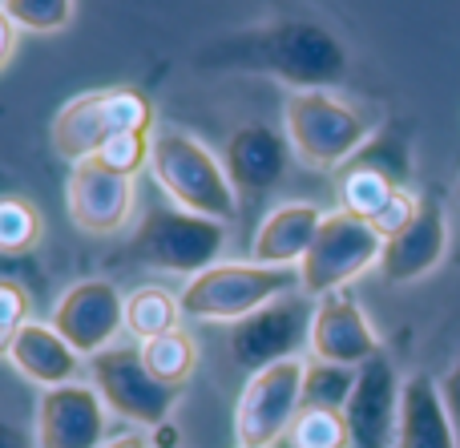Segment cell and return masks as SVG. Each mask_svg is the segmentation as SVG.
Returning a JSON list of instances; mask_svg holds the SVG:
<instances>
[{
  "mask_svg": "<svg viewBox=\"0 0 460 448\" xmlns=\"http://www.w3.org/2000/svg\"><path fill=\"white\" fill-rule=\"evenodd\" d=\"M202 65L218 73H259L287 85L291 93L335 89L351 73L343 40L311 16H283V21L230 32L202 53Z\"/></svg>",
  "mask_w": 460,
  "mask_h": 448,
  "instance_id": "1",
  "label": "cell"
},
{
  "mask_svg": "<svg viewBox=\"0 0 460 448\" xmlns=\"http://www.w3.org/2000/svg\"><path fill=\"white\" fill-rule=\"evenodd\" d=\"M150 174L166 190L170 206L190 210V215L234 223L238 194L226 178V166L210 145H202L186 129H158L150 145Z\"/></svg>",
  "mask_w": 460,
  "mask_h": 448,
  "instance_id": "2",
  "label": "cell"
},
{
  "mask_svg": "<svg viewBox=\"0 0 460 448\" xmlns=\"http://www.w3.org/2000/svg\"><path fill=\"white\" fill-rule=\"evenodd\" d=\"M299 291V267H262V263H215L210 271L186 279L182 315L194 323H238L259 307Z\"/></svg>",
  "mask_w": 460,
  "mask_h": 448,
  "instance_id": "3",
  "label": "cell"
},
{
  "mask_svg": "<svg viewBox=\"0 0 460 448\" xmlns=\"http://www.w3.org/2000/svg\"><path fill=\"white\" fill-rule=\"evenodd\" d=\"M283 134L307 170H343L372 137L367 121L327 89H299L283 101Z\"/></svg>",
  "mask_w": 460,
  "mask_h": 448,
  "instance_id": "4",
  "label": "cell"
},
{
  "mask_svg": "<svg viewBox=\"0 0 460 448\" xmlns=\"http://www.w3.org/2000/svg\"><path fill=\"white\" fill-rule=\"evenodd\" d=\"M226 250V226L215 218L190 215L178 206H154L142 215V223L129 234V259L150 271L166 275H194L210 271L215 263H223Z\"/></svg>",
  "mask_w": 460,
  "mask_h": 448,
  "instance_id": "5",
  "label": "cell"
},
{
  "mask_svg": "<svg viewBox=\"0 0 460 448\" xmlns=\"http://www.w3.org/2000/svg\"><path fill=\"white\" fill-rule=\"evenodd\" d=\"M154 110L137 89H93V93H77L73 101H65L49 129V145L61 162L81 166L93 162L110 137L134 134V129H154Z\"/></svg>",
  "mask_w": 460,
  "mask_h": 448,
  "instance_id": "6",
  "label": "cell"
},
{
  "mask_svg": "<svg viewBox=\"0 0 460 448\" xmlns=\"http://www.w3.org/2000/svg\"><path fill=\"white\" fill-rule=\"evenodd\" d=\"M384 239L372 231V223L348 215V210H332L319 223V234L311 242L307 259L299 263V291L307 299H323L332 291H348L364 271L380 267Z\"/></svg>",
  "mask_w": 460,
  "mask_h": 448,
  "instance_id": "7",
  "label": "cell"
},
{
  "mask_svg": "<svg viewBox=\"0 0 460 448\" xmlns=\"http://www.w3.org/2000/svg\"><path fill=\"white\" fill-rule=\"evenodd\" d=\"M89 380H93L97 396L105 400V408L137 428L166 425L174 404L182 400V392H186V388H170V384H162V380H154L150 372H146L137 347H118V344L89 360Z\"/></svg>",
  "mask_w": 460,
  "mask_h": 448,
  "instance_id": "8",
  "label": "cell"
},
{
  "mask_svg": "<svg viewBox=\"0 0 460 448\" xmlns=\"http://www.w3.org/2000/svg\"><path fill=\"white\" fill-rule=\"evenodd\" d=\"M303 376H307V364L299 356L246 376L234 408L238 448H270L291 433L295 417L303 412Z\"/></svg>",
  "mask_w": 460,
  "mask_h": 448,
  "instance_id": "9",
  "label": "cell"
},
{
  "mask_svg": "<svg viewBox=\"0 0 460 448\" xmlns=\"http://www.w3.org/2000/svg\"><path fill=\"white\" fill-rule=\"evenodd\" d=\"M311 315H315V307L307 303V295H287L259 307L254 315L230 323V360L246 376L270 368V364L295 360L311 336Z\"/></svg>",
  "mask_w": 460,
  "mask_h": 448,
  "instance_id": "10",
  "label": "cell"
},
{
  "mask_svg": "<svg viewBox=\"0 0 460 448\" xmlns=\"http://www.w3.org/2000/svg\"><path fill=\"white\" fill-rule=\"evenodd\" d=\"M49 323L81 360H93L126 331V299L110 279H81L57 299Z\"/></svg>",
  "mask_w": 460,
  "mask_h": 448,
  "instance_id": "11",
  "label": "cell"
},
{
  "mask_svg": "<svg viewBox=\"0 0 460 448\" xmlns=\"http://www.w3.org/2000/svg\"><path fill=\"white\" fill-rule=\"evenodd\" d=\"M400 392H404V380L396 376V364L384 352L356 372V388L343 408L351 448H396Z\"/></svg>",
  "mask_w": 460,
  "mask_h": 448,
  "instance_id": "12",
  "label": "cell"
},
{
  "mask_svg": "<svg viewBox=\"0 0 460 448\" xmlns=\"http://www.w3.org/2000/svg\"><path fill=\"white\" fill-rule=\"evenodd\" d=\"M307 347L315 360L343 364V368H364L367 360H376V356L384 352L372 320H367V312L356 303L351 291H332V295L315 299Z\"/></svg>",
  "mask_w": 460,
  "mask_h": 448,
  "instance_id": "13",
  "label": "cell"
},
{
  "mask_svg": "<svg viewBox=\"0 0 460 448\" xmlns=\"http://www.w3.org/2000/svg\"><path fill=\"white\" fill-rule=\"evenodd\" d=\"M65 202H69V218L81 234H118L134 218L137 190L134 178L113 174L97 162H81L69 174Z\"/></svg>",
  "mask_w": 460,
  "mask_h": 448,
  "instance_id": "14",
  "label": "cell"
},
{
  "mask_svg": "<svg viewBox=\"0 0 460 448\" xmlns=\"http://www.w3.org/2000/svg\"><path fill=\"white\" fill-rule=\"evenodd\" d=\"M110 408L93 384L49 388L37 400V448H102Z\"/></svg>",
  "mask_w": 460,
  "mask_h": 448,
  "instance_id": "15",
  "label": "cell"
},
{
  "mask_svg": "<svg viewBox=\"0 0 460 448\" xmlns=\"http://www.w3.org/2000/svg\"><path fill=\"white\" fill-rule=\"evenodd\" d=\"M448 255V218L440 198H420V215L408 231H400L396 239L384 242L380 255V279L388 287H408V283H420L445 263Z\"/></svg>",
  "mask_w": 460,
  "mask_h": 448,
  "instance_id": "16",
  "label": "cell"
},
{
  "mask_svg": "<svg viewBox=\"0 0 460 448\" xmlns=\"http://www.w3.org/2000/svg\"><path fill=\"white\" fill-rule=\"evenodd\" d=\"M287 158H295L291 145H287V134H279L275 126H262V121L238 126L223 145L226 178L234 186V194H246V198L275 190L279 178L287 174Z\"/></svg>",
  "mask_w": 460,
  "mask_h": 448,
  "instance_id": "17",
  "label": "cell"
},
{
  "mask_svg": "<svg viewBox=\"0 0 460 448\" xmlns=\"http://www.w3.org/2000/svg\"><path fill=\"white\" fill-rule=\"evenodd\" d=\"M396 448H456V425L440 396V380L429 372H412L400 392Z\"/></svg>",
  "mask_w": 460,
  "mask_h": 448,
  "instance_id": "18",
  "label": "cell"
},
{
  "mask_svg": "<svg viewBox=\"0 0 460 448\" xmlns=\"http://www.w3.org/2000/svg\"><path fill=\"white\" fill-rule=\"evenodd\" d=\"M4 356L29 384L40 388V392L77 384V376H81V356L57 336L53 323H32L29 320L21 331H16V339L8 344Z\"/></svg>",
  "mask_w": 460,
  "mask_h": 448,
  "instance_id": "19",
  "label": "cell"
},
{
  "mask_svg": "<svg viewBox=\"0 0 460 448\" xmlns=\"http://www.w3.org/2000/svg\"><path fill=\"white\" fill-rule=\"evenodd\" d=\"M323 210L311 202H279L259 223L251 239V263L262 267H299L319 234Z\"/></svg>",
  "mask_w": 460,
  "mask_h": 448,
  "instance_id": "20",
  "label": "cell"
},
{
  "mask_svg": "<svg viewBox=\"0 0 460 448\" xmlns=\"http://www.w3.org/2000/svg\"><path fill=\"white\" fill-rule=\"evenodd\" d=\"M182 303L178 295H170L158 283H146V287H134L126 295V331L146 344V339L170 336V331H182Z\"/></svg>",
  "mask_w": 460,
  "mask_h": 448,
  "instance_id": "21",
  "label": "cell"
},
{
  "mask_svg": "<svg viewBox=\"0 0 460 448\" xmlns=\"http://www.w3.org/2000/svg\"><path fill=\"white\" fill-rule=\"evenodd\" d=\"M396 190H404V186H396L392 178H384L380 170H372V166H359V162H348V166L340 170V178H335L340 210L364 218V223H372Z\"/></svg>",
  "mask_w": 460,
  "mask_h": 448,
  "instance_id": "22",
  "label": "cell"
},
{
  "mask_svg": "<svg viewBox=\"0 0 460 448\" xmlns=\"http://www.w3.org/2000/svg\"><path fill=\"white\" fill-rule=\"evenodd\" d=\"M137 352H142L146 372L170 388H186V380L199 368V344H194L186 331H170V336L146 339V344H137Z\"/></svg>",
  "mask_w": 460,
  "mask_h": 448,
  "instance_id": "23",
  "label": "cell"
},
{
  "mask_svg": "<svg viewBox=\"0 0 460 448\" xmlns=\"http://www.w3.org/2000/svg\"><path fill=\"white\" fill-rule=\"evenodd\" d=\"M356 372L359 368H343V364H307L303 376V408H327V412H343L356 388Z\"/></svg>",
  "mask_w": 460,
  "mask_h": 448,
  "instance_id": "24",
  "label": "cell"
},
{
  "mask_svg": "<svg viewBox=\"0 0 460 448\" xmlns=\"http://www.w3.org/2000/svg\"><path fill=\"white\" fill-rule=\"evenodd\" d=\"M40 210L21 194H0V255H29L40 242Z\"/></svg>",
  "mask_w": 460,
  "mask_h": 448,
  "instance_id": "25",
  "label": "cell"
},
{
  "mask_svg": "<svg viewBox=\"0 0 460 448\" xmlns=\"http://www.w3.org/2000/svg\"><path fill=\"white\" fill-rule=\"evenodd\" d=\"M287 441H291V448H351L343 412H327V408H303L295 417Z\"/></svg>",
  "mask_w": 460,
  "mask_h": 448,
  "instance_id": "26",
  "label": "cell"
},
{
  "mask_svg": "<svg viewBox=\"0 0 460 448\" xmlns=\"http://www.w3.org/2000/svg\"><path fill=\"white\" fill-rule=\"evenodd\" d=\"M0 4L24 32H65L77 13V0H0Z\"/></svg>",
  "mask_w": 460,
  "mask_h": 448,
  "instance_id": "27",
  "label": "cell"
},
{
  "mask_svg": "<svg viewBox=\"0 0 460 448\" xmlns=\"http://www.w3.org/2000/svg\"><path fill=\"white\" fill-rule=\"evenodd\" d=\"M351 162L380 170V174L392 178L396 186H408V178H412V154H408V142L400 134H392V129H388V134L367 137L364 150H359Z\"/></svg>",
  "mask_w": 460,
  "mask_h": 448,
  "instance_id": "28",
  "label": "cell"
},
{
  "mask_svg": "<svg viewBox=\"0 0 460 448\" xmlns=\"http://www.w3.org/2000/svg\"><path fill=\"white\" fill-rule=\"evenodd\" d=\"M150 145H154V129H134V134H118L97 150V166L113 170V174L134 178L142 166H150Z\"/></svg>",
  "mask_w": 460,
  "mask_h": 448,
  "instance_id": "29",
  "label": "cell"
},
{
  "mask_svg": "<svg viewBox=\"0 0 460 448\" xmlns=\"http://www.w3.org/2000/svg\"><path fill=\"white\" fill-rule=\"evenodd\" d=\"M416 215H420V198H416V194L404 186V190H396V194H392V198L384 202V210H380V215L372 218V231L380 234L384 242H388V239H396L400 231H408V226L416 223Z\"/></svg>",
  "mask_w": 460,
  "mask_h": 448,
  "instance_id": "30",
  "label": "cell"
},
{
  "mask_svg": "<svg viewBox=\"0 0 460 448\" xmlns=\"http://www.w3.org/2000/svg\"><path fill=\"white\" fill-rule=\"evenodd\" d=\"M29 323V299L21 287L0 283V352H8V344L16 339V331Z\"/></svg>",
  "mask_w": 460,
  "mask_h": 448,
  "instance_id": "31",
  "label": "cell"
},
{
  "mask_svg": "<svg viewBox=\"0 0 460 448\" xmlns=\"http://www.w3.org/2000/svg\"><path fill=\"white\" fill-rule=\"evenodd\" d=\"M440 396H445V404H448V417H453V425L460 428V356L453 360V368L445 372V380H440Z\"/></svg>",
  "mask_w": 460,
  "mask_h": 448,
  "instance_id": "32",
  "label": "cell"
},
{
  "mask_svg": "<svg viewBox=\"0 0 460 448\" xmlns=\"http://www.w3.org/2000/svg\"><path fill=\"white\" fill-rule=\"evenodd\" d=\"M16 24H13V16L4 13V4H0V69H4L8 61H13V53H16Z\"/></svg>",
  "mask_w": 460,
  "mask_h": 448,
  "instance_id": "33",
  "label": "cell"
},
{
  "mask_svg": "<svg viewBox=\"0 0 460 448\" xmlns=\"http://www.w3.org/2000/svg\"><path fill=\"white\" fill-rule=\"evenodd\" d=\"M102 448H150V436L146 433H121V436H113V441H105Z\"/></svg>",
  "mask_w": 460,
  "mask_h": 448,
  "instance_id": "34",
  "label": "cell"
},
{
  "mask_svg": "<svg viewBox=\"0 0 460 448\" xmlns=\"http://www.w3.org/2000/svg\"><path fill=\"white\" fill-rule=\"evenodd\" d=\"M150 448H178V433H174V425H158L154 428V436H150Z\"/></svg>",
  "mask_w": 460,
  "mask_h": 448,
  "instance_id": "35",
  "label": "cell"
},
{
  "mask_svg": "<svg viewBox=\"0 0 460 448\" xmlns=\"http://www.w3.org/2000/svg\"><path fill=\"white\" fill-rule=\"evenodd\" d=\"M0 448H29V441H24L21 428H13V425L0 420Z\"/></svg>",
  "mask_w": 460,
  "mask_h": 448,
  "instance_id": "36",
  "label": "cell"
},
{
  "mask_svg": "<svg viewBox=\"0 0 460 448\" xmlns=\"http://www.w3.org/2000/svg\"><path fill=\"white\" fill-rule=\"evenodd\" d=\"M453 198H456V206H460V178H456V186H453Z\"/></svg>",
  "mask_w": 460,
  "mask_h": 448,
  "instance_id": "37",
  "label": "cell"
},
{
  "mask_svg": "<svg viewBox=\"0 0 460 448\" xmlns=\"http://www.w3.org/2000/svg\"><path fill=\"white\" fill-rule=\"evenodd\" d=\"M456 267H460V250H456Z\"/></svg>",
  "mask_w": 460,
  "mask_h": 448,
  "instance_id": "38",
  "label": "cell"
}]
</instances>
